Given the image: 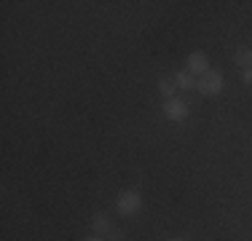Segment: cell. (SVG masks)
<instances>
[{"label":"cell","mask_w":252,"mask_h":241,"mask_svg":"<svg viewBox=\"0 0 252 241\" xmlns=\"http://www.w3.org/2000/svg\"><path fill=\"white\" fill-rule=\"evenodd\" d=\"M196 91L204 96H218L223 91V72L220 70H207L204 75L196 81Z\"/></svg>","instance_id":"1"},{"label":"cell","mask_w":252,"mask_h":241,"mask_svg":"<svg viewBox=\"0 0 252 241\" xmlns=\"http://www.w3.org/2000/svg\"><path fill=\"white\" fill-rule=\"evenodd\" d=\"M142 209V196L137 190H121L118 193V214L131 217Z\"/></svg>","instance_id":"2"},{"label":"cell","mask_w":252,"mask_h":241,"mask_svg":"<svg viewBox=\"0 0 252 241\" xmlns=\"http://www.w3.org/2000/svg\"><path fill=\"white\" fill-rule=\"evenodd\" d=\"M164 116L169 120H185L188 118V102L177 99V96H172V99H164Z\"/></svg>","instance_id":"3"},{"label":"cell","mask_w":252,"mask_h":241,"mask_svg":"<svg viewBox=\"0 0 252 241\" xmlns=\"http://www.w3.org/2000/svg\"><path fill=\"white\" fill-rule=\"evenodd\" d=\"M185 70L190 72V75H204V72L209 70V59H207V54L204 51H193V54H188V59H185Z\"/></svg>","instance_id":"4"},{"label":"cell","mask_w":252,"mask_h":241,"mask_svg":"<svg viewBox=\"0 0 252 241\" xmlns=\"http://www.w3.org/2000/svg\"><path fill=\"white\" fill-rule=\"evenodd\" d=\"M233 62H236L242 70H252V48L239 46V48H236V54H233Z\"/></svg>","instance_id":"5"},{"label":"cell","mask_w":252,"mask_h":241,"mask_svg":"<svg viewBox=\"0 0 252 241\" xmlns=\"http://www.w3.org/2000/svg\"><path fill=\"white\" fill-rule=\"evenodd\" d=\"M92 228L97 231V236H99V233H102V236H105V233H113V225H110V217H107V214H94Z\"/></svg>","instance_id":"6"},{"label":"cell","mask_w":252,"mask_h":241,"mask_svg":"<svg viewBox=\"0 0 252 241\" xmlns=\"http://www.w3.org/2000/svg\"><path fill=\"white\" fill-rule=\"evenodd\" d=\"M175 89H177L175 78H161L158 81V94L164 96V99H172V96H175Z\"/></svg>","instance_id":"7"},{"label":"cell","mask_w":252,"mask_h":241,"mask_svg":"<svg viewBox=\"0 0 252 241\" xmlns=\"http://www.w3.org/2000/svg\"><path fill=\"white\" fill-rule=\"evenodd\" d=\"M175 83H177V86H180V89H185V91H190V89H196V78H193V75H190V72H188V70H183V72H177V75H175Z\"/></svg>","instance_id":"8"},{"label":"cell","mask_w":252,"mask_h":241,"mask_svg":"<svg viewBox=\"0 0 252 241\" xmlns=\"http://www.w3.org/2000/svg\"><path fill=\"white\" fill-rule=\"evenodd\" d=\"M242 81L247 83V86H252V70H244V75H242Z\"/></svg>","instance_id":"9"},{"label":"cell","mask_w":252,"mask_h":241,"mask_svg":"<svg viewBox=\"0 0 252 241\" xmlns=\"http://www.w3.org/2000/svg\"><path fill=\"white\" fill-rule=\"evenodd\" d=\"M86 241H107L105 236H92V239H86Z\"/></svg>","instance_id":"10"},{"label":"cell","mask_w":252,"mask_h":241,"mask_svg":"<svg viewBox=\"0 0 252 241\" xmlns=\"http://www.w3.org/2000/svg\"><path fill=\"white\" fill-rule=\"evenodd\" d=\"M172 241H183V239H172Z\"/></svg>","instance_id":"11"}]
</instances>
